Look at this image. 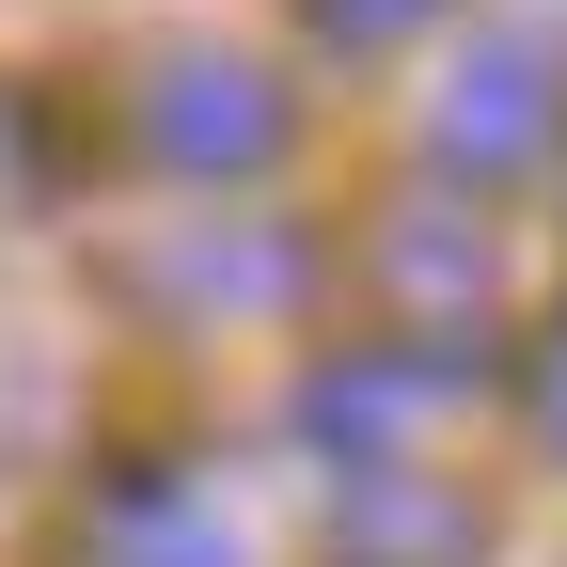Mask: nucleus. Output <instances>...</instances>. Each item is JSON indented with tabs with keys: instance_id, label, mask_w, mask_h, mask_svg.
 I'll return each mask as SVG.
<instances>
[{
	"instance_id": "9",
	"label": "nucleus",
	"mask_w": 567,
	"mask_h": 567,
	"mask_svg": "<svg viewBox=\"0 0 567 567\" xmlns=\"http://www.w3.org/2000/svg\"><path fill=\"white\" fill-rule=\"evenodd\" d=\"M300 17H316L331 48H394L410 17H442V0H300Z\"/></svg>"
},
{
	"instance_id": "8",
	"label": "nucleus",
	"mask_w": 567,
	"mask_h": 567,
	"mask_svg": "<svg viewBox=\"0 0 567 567\" xmlns=\"http://www.w3.org/2000/svg\"><path fill=\"white\" fill-rule=\"evenodd\" d=\"M48 189V126H32V95L0 80V221H17V205Z\"/></svg>"
},
{
	"instance_id": "6",
	"label": "nucleus",
	"mask_w": 567,
	"mask_h": 567,
	"mask_svg": "<svg viewBox=\"0 0 567 567\" xmlns=\"http://www.w3.org/2000/svg\"><path fill=\"white\" fill-rule=\"evenodd\" d=\"M316 284V252L284 237V221H221V205H205V221L174 237V252H142V300H174V316H268V300H300Z\"/></svg>"
},
{
	"instance_id": "7",
	"label": "nucleus",
	"mask_w": 567,
	"mask_h": 567,
	"mask_svg": "<svg viewBox=\"0 0 567 567\" xmlns=\"http://www.w3.org/2000/svg\"><path fill=\"white\" fill-rule=\"evenodd\" d=\"M80 551L95 567H237V520H221V488H189V473H111Z\"/></svg>"
},
{
	"instance_id": "3",
	"label": "nucleus",
	"mask_w": 567,
	"mask_h": 567,
	"mask_svg": "<svg viewBox=\"0 0 567 567\" xmlns=\"http://www.w3.org/2000/svg\"><path fill=\"white\" fill-rule=\"evenodd\" d=\"M363 284L394 300V331H410V347H457L488 300H505V252H488L473 205H394V221L363 237Z\"/></svg>"
},
{
	"instance_id": "10",
	"label": "nucleus",
	"mask_w": 567,
	"mask_h": 567,
	"mask_svg": "<svg viewBox=\"0 0 567 567\" xmlns=\"http://www.w3.org/2000/svg\"><path fill=\"white\" fill-rule=\"evenodd\" d=\"M520 410H536V442H551V457H567V316H551V331H536V379H520Z\"/></svg>"
},
{
	"instance_id": "5",
	"label": "nucleus",
	"mask_w": 567,
	"mask_h": 567,
	"mask_svg": "<svg viewBox=\"0 0 567 567\" xmlns=\"http://www.w3.org/2000/svg\"><path fill=\"white\" fill-rule=\"evenodd\" d=\"M473 488H442L425 457H379L331 488V567H473Z\"/></svg>"
},
{
	"instance_id": "2",
	"label": "nucleus",
	"mask_w": 567,
	"mask_h": 567,
	"mask_svg": "<svg viewBox=\"0 0 567 567\" xmlns=\"http://www.w3.org/2000/svg\"><path fill=\"white\" fill-rule=\"evenodd\" d=\"M551 142H567V48L551 32H473L457 80L425 95V158L473 174V189H505V174L551 158Z\"/></svg>"
},
{
	"instance_id": "1",
	"label": "nucleus",
	"mask_w": 567,
	"mask_h": 567,
	"mask_svg": "<svg viewBox=\"0 0 567 567\" xmlns=\"http://www.w3.org/2000/svg\"><path fill=\"white\" fill-rule=\"evenodd\" d=\"M284 142H300V111H284L268 63H237V48H158L142 63V158L174 189H252Z\"/></svg>"
},
{
	"instance_id": "4",
	"label": "nucleus",
	"mask_w": 567,
	"mask_h": 567,
	"mask_svg": "<svg viewBox=\"0 0 567 567\" xmlns=\"http://www.w3.org/2000/svg\"><path fill=\"white\" fill-rule=\"evenodd\" d=\"M457 379H473V347H347V363L300 379V442H331L347 473H379L410 442V410H442Z\"/></svg>"
}]
</instances>
